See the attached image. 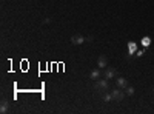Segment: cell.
Listing matches in <instances>:
<instances>
[{
	"label": "cell",
	"instance_id": "obj_9",
	"mask_svg": "<svg viewBox=\"0 0 154 114\" xmlns=\"http://www.w3.org/2000/svg\"><path fill=\"white\" fill-rule=\"evenodd\" d=\"M125 89H126V91H125L126 96H133V94H134V88H133V86H129V85H128Z\"/></svg>",
	"mask_w": 154,
	"mask_h": 114
},
{
	"label": "cell",
	"instance_id": "obj_10",
	"mask_svg": "<svg viewBox=\"0 0 154 114\" xmlns=\"http://www.w3.org/2000/svg\"><path fill=\"white\" fill-rule=\"evenodd\" d=\"M103 100H105V102H111V100H112V94L111 93H106L105 96H103Z\"/></svg>",
	"mask_w": 154,
	"mask_h": 114
},
{
	"label": "cell",
	"instance_id": "obj_6",
	"mask_svg": "<svg viewBox=\"0 0 154 114\" xmlns=\"http://www.w3.org/2000/svg\"><path fill=\"white\" fill-rule=\"evenodd\" d=\"M116 83H117V86H119V88L125 89L126 86H128V80H126L125 77H119V79H116Z\"/></svg>",
	"mask_w": 154,
	"mask_h": 114
},
{
	"label": "cell",
	"instance_id": "obj_2",
	"mask_svg": "<svg viewBox=\"0 0 154 114\" xmlns=\"http://www.w3.org/2000/svg\"><path fill=\"white\" fill-rule=\"evenodd\" d=\"M111 94H112V100H114V102H122V100L125 99V96H126V93H123V91H122V88L112 89Z\"/></svg>",
	"mask_w": 154,
	"mask_h": 114
},
{
	"label": "cell",
	"instance_id": "obj_11",
	"mask_svg": "<svg viewBox=\"0 0 154 114\" xmlns=\"http://www.w3.org/2000/svg\"><path fill=\"white\" fill-rule=\"evenodd\" d=\"M136 51V45L134 43H129V54H133Z\"/></svg>",
	"mask_w": 154,
	"mask_h": 114
},
{
	"label": "cell",
	"instance_id": "obj_4",
	"mask_svg": "<svg viewBox=\"0 0 154 114\" xmlns=\"http://www.w3.org/2000/svg\"><path fill=\"white\" fill-rule=\"evenodd\" d=\"M83 42H87V39H85L83 35L77 34V35H72V37H71V43L72 45H82Z\"/></svg>",
	"mask_w": 154,
	"mask_h": 114
},
{
	"label": "cell",
	"instance_id": "obj_5",
	"mask_svg": "<svg viewBox=\"0 0 154 114\" xmlns=\"http://www.w3.org/2000/svg\"><path fill=\"white\" fill-rule=\"evenodd\" d=\"M97 66L100 68V70L106 68V66H108V59H106L105 56H99V59H97Z\"/></svg>",
	"mask_w": 154,
	"mask_h": 114
},
{
	"label": "cell",
	"instance_id": "obj_12",
	"mask_svg": "<svg viewBox=\"0 0 154 114\" xmlns=\"http://www.w3.org/2000/svg\"><path fill=\"white\" fill-rule=\"evenodd\" d=\"M142 43H143V45H147V46H148V45H149V39H148V37H145V39L142 40Z\"/></svg>",
	"mask_w": 154,
	"mask_h": 114
},
{
	"label": "cell",
	"instance_id": "obj_3",
	"mask_svg": "<svg viewBox=\"0 0 154 114\" xmlns=\"http://www.w3.org/2000/svg\"><path fill=\"white\" fill-rule=\"evenodd\" d=\"M117 74V71L114 70V68H111V66H106L105 68V72H103V77H105V79H112V77H114Z\"/></svg>",
	"mask_w": 154,
	"mask_h": 114
},
{
	"label": "cell",
	"instance_id": "obj_7",
	"mask_svg": "<svg viewBox=\"0 0 154 114\" xmlns=\"http://www.w3.org/2000/svg\"><path fill=\"white\" fill-rule=\"evenodd\" d=\"M100 77H102L100 68H99V70H93V71H91V74H89V79H93V80H99Z\"/></svg>",
	"mask_w": 154,
	"mask_h": 114
},
{
	"label": "cell",
	"instance_id": "obj_1",
	"mask_svg": "<svg viewBox=\"0 0 154 114\" xmlns=\"http://www.w3.org/2000/svg\"><path fill=\"white\" fill-rule=\"evenodd\" d=\"M108 88H110V80H108V79H99V80H96L94 89H97V91H108Z\"/></svg>",
	"mask_w": 154,
	"mask_h": 114
},
{
	"label": "cell",
	"instance_id": "obj_8",
	"mask_svg": "<svg viewBox=\"0 0 154 114\" xmlns=\"http://www.w3.org/2000/svg\"><path fill=\"white\" fill-rule=\"evenodd\" d=\"M8 108H10V102H8L6 99H3V100H2V105H0V113L5 114V113L8 111Z\"/></svg>",
	"mask_w": 154,
	"mask_h": 114
}]
</instances>
